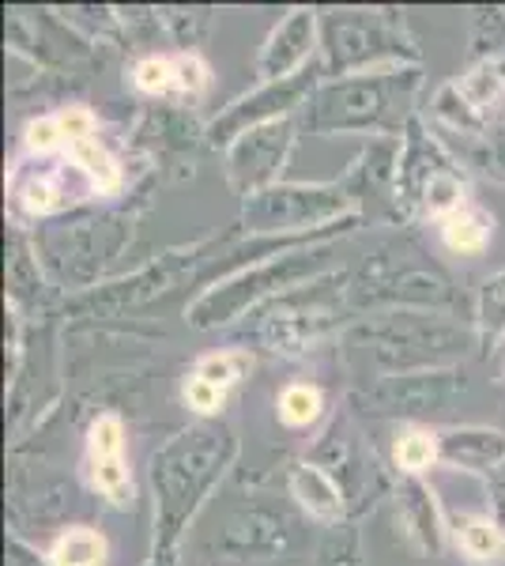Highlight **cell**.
Listing matches in <instances>:
<instances>
[{"instance_id": "obj_1", "label": "cell", "mask_w": 505, "mask_h": 566, "mask_svg": "<svg viewBox=\"0 0 505 566\" xmlns=\"http://www.w3.org/2000/svg\"><path fill=\"white\" fill-rule=\"evenodd\" d=\"M242 438L231 419H192L162 438L148 461L151 547L181 552V536L215 499L219 483L234 472Z\"/></svg>"}, {"instance_id": "obj_2", "label": "cell", "mask_w": 505, "mask_h": 566, "mask_svg": "<svg viewBox=\"0 0 505 566\" xmlns=\"http://www.w3.org/2000/svg\"><path fill=\"white\" fill-rule=\"evenodd\" d=\"M347 306L355 317L389 310H427V314L467 317L472 298L464 295L453 269L422 245L415 227L374 231L355 264H347Z\"/></svg>"}, {"instance_id": "obj_3", "label": "cell", "mask_w": 505, "mask_h": 566, "mask_svg": "<svg viewBox=\"0 0 505 566\" xmlns=\"http://www.w3.org/2000/svg\"><path fill=\"white\" fill-rule=\"evenodd\" d=\"M355 381L461 367L480 355V336L467 317L427 314V310H389V314L355 317L336 344Z\"/></svg>"}, {"instance_id": "obj_4", "label": "cell", "mask_w": 505, "mask_h": 566, "mask_svg": "<svg viewBox=\"0 0 505 566\" xmlns=\"http://www.w3.org/2000/svg\"><path fill=\"white\" fill-rule=\"evenodd\" d=\"M151 208V186L136 181V189L117 205H91L72 216L50 219V223L27 227L39 253L45 276L57 287L61 298L91 291L109 280V269L133 245L136 223Z\"/></svg>"}, {"instance_id": "obj_5", "label": "cell", "mask_w": 505, "mask_h": 566, "mask_svg": "<svg viewBox=\"0 0 505 566\" xmlns=\"http://www.w3.org/2000/svg\"><path fill=\"white\" fill-rule=\"evenodd\" d=\"M422 65L358 72L344 80H320L314 98L298 114L306 136H366V140H400L422 114Z\"/></svg>"}, {"instance_id": "obj_6", "label": "cell", "mask_w": 505, "mask_h": 566, "mask_svg": "<svg viewBox=\"0 0 505 566\" xmlns=\"http://www.w3.org/2000/svg\"><path fill=\"white\" fill-rule=\"evenodd\" d=\"M351 322L355 314L347 306V264H344V269L302 283V287H291L287 295L253 310L231 333L238 348L253 355L306 359V355L339 344V336L347 333Z\"/></svg>"}, {"instance_id": "obj_7", "label": "cell", "mask_w": 505, "mask_h": 566, "mask_svg": "<svg viewBox=\"0 0 505 566\" xmlns=\"http://www.w3.org/2000/svg\"><path fill=\"white\" fill-rule=\"evenodd\" d=\"M336 253H339V242H317V245H302V250L280 253V258L256 261L250 269L197 291L192 303L186 306V322L189 328H197V333L238 328L253 310L287 295L291 287H302V283L344 269Z\"/></svg>"}, {"instance_id": "obj_8", "label": "cell", "mask_w": 505, "mask_h": 566, "mask_svg": "<svg viewBox=\"0 0 505 566\" xmlns=\"http://www.w3.org/2000/svg\"><path fill=\"white\" fill-rule=\"evenodd\" d=\"M317 65L325 80L422 65V45L403 8H317Z\"/></svg>"}, {"instance_id": "obj_9", "label": "cell", "mask_w": 505, "mask_h": 566, "mask_svg": "<svg viewBox=\"0 0 505 566\" xmlns=\"http://www.w3.org/2000/svg\"><path fill=\"white\" fill-rule=\"evenodd\" d=\"M472 205V170L464 167L445 144V136L430 125V117H415L400 136L397 163V216L400 227L438 223Z\"/></svg>"}, {"instance_id": "obj_10", "label": "cell", "mask_w": 505, "mask_h": 566, "mask_svg": "<svg viewBox=\"0 0 505 566\" xmlns=\"http://www.w3.org/2000/svg\"><path fill=\"white\" fill-rule=\"evenodd\" d=\"M227 242V234H208V239L170 245V250L155 253L148 264L125 272V276H109L106 283L80 295L64 298L61 317L64 322H117V317H133L148 310L159 298L173 295L186 280L197 283L200 269L208 264L211 253Z\"/></svg>"}, {"instance_id": "obj_11", "label": "cell", "mask_w": 505, "mask_h": 566, "mask_svg": "<svg viewBox=\"0 0 505 566\" xmlns=\"http://www.w3.org/2000/svg\"><path fill=\"white\" fill-rule=\"evenodd\" d=\"M242 239H295V234L362 231L344 181H287L242 200L234 219Z\"/></svg>"}, {"instance_id": "obj_12", "label": "cell", "mask_w": 505, "mask_h": 566, "mask_svg": "<svg viewBox=\"0 0 505 566\" xmlns=\"http://www.w3.org/2000/svg\"><path fill=\"white\" fill-rule=\"evenodd\" d=\"M302 514L287 495H275L242 480L238 499L223 510L215 528L204 536L200 555L215 566H250L283 559L298 544Z\"/></svg>"}, {"instance_id": "obj_13", "label": "cell", "mask_w": 505, "mask_h": 566, "mask_svg": "<svg viewBox=\"0 0 505 566\" xmlns=\"http://www.w3.org/2000/svg\"><path fill=\"white\" fill-rule=\"evenodd\" d=\"M309 464L325 469L328 476L339 483V491L347 495L351 506V522H362L378 502L389 499L392 491V464L374 450V442L362 431V419H358L347 405H336L328 423L320 427V434L314 438L306 453Z\"/></svg>"}, {"instance_id": "obj_14", "label": "cell", "mask_w": 505, "mask_h": 566, "mask_svg": "<svg viewBox=\"0 0 505 566\" xmlns=\"http://www.w3.org/2000/svg\"><path fill=\"white\" fill-rule=\"evenodd\" d=\"M8 219L23 227H39L50 219L72 216L80 208H91L98 189L69 155H23L15 151L12 167L4 175Z\"/></svg>"}, {"instance_id": "obj_15", "label": "cell", "mask_w": 505, "mask_h": 566, "mask_svg": "<svg viewBox=\"0 0 505 566\" xmlns=\"http://www.w3.org/2000/svg\"><path fill=\"white\" fill-rule=\"evenodd\" d=\"M467 389V374L461 367L422 370V374H389V378L351 381L344 389V405L358 419L370 423H430L442 416L453 400Z\"/></svg>"}, {"instance_id": "obj_16", "label": "cell", "mask_w": 505, "mask_h": 566, "mask_svg": "<svg viewBox=\"0 0 505 566\" xmlns=\"http://www.w3.org/2000/svg\"><path fill=\"white\" fill-rule=\"evenodd\" d=\"M8 57L23 61L50 80L87 76L103 61V50L91 45L57 15V8H8L4 12Z\"/></svg>"}, {"instance_id": "obj_17", "label": "cell", "mask_w": 505, "mask_h": 566, "mask_svg": "<svg viewBox=\"0 0 505 566\" xmlns=\"http://www.w3.org/2000/svg\"><path fill=\"white\" fill-rule=\"evenodd\" d=\"M320 80H325V72H320V65L314 61V65L302 69L298 76L256 84L253 91H245V95L231 98L215 117H208L204 148L227 151L238 136H245L250 129H261V125L280 122V117H298L309 98H314V91L320 87Z\"/></svg>"}, {"instance_id": "obj_18", "label": "cell", "mask_w": 505, "mask_h": 566, "mask_svg": "<svg viewBox=\"0 0 505 566\" xmlns=\"http://www.w3.org/2000/svg\"><path fill=\"white\" fill-rule=\"evenodd\" d=\"M204 129L197 109L170 106V103H140L133 125L125 129V144L136 159L148 163V175H167V170L192 163V151L204 148Z\"/></svg>"}, {"instance_id": "obj_19", "label": "cell", "mask_w": 505, "mask_h": 566, "mask_svg": "<svg viewBox=\"0 0 505 566\" xmlns=\"http://www.w3.org/2000/svg\"><path fill=\"white\" fill-rule=\"evenodd\" d=\"M298 117H280V122H269L261 129L238 136L231 148L223 151V175L231 193L238 200H250L264 193V189L280 186L283 170H287L291 155L298 148Z\"/></svg>"}, {"instance_id": "obj_20", "label": "cell", "mask_w": 505, "mask_h": 566, "mask_svg": "<svg viewBox=\"0 0 505 566\" xmlns=\"http://www.w3.org/2000/svg\"><path fill=\"white\" fill-rule=\"evenodd\" d=\"M80 480L98 502L114 510H133L136 483L128 464V427L125 416L106 408L95 412L84 431V458H80Z\"/></svg>"}, {"instance_id": "obj_21", "label": "cell", "mask_w": 505, "mask_h": 566, "mask_svg": "<svg viewBox=\"0 0 505 566\" xmlns=\"http://www.w3.org/2000/svg\"><path fill=\"white\" fill-rule=\"evenodd\" d=\"M397 163H400V140H366L362 151L347 163V170L339 175L347 197H351L362 227H400L397 216Z\"/></svg>"}, {"instance_id": "obj_22", "label": "cell", "mask_w": 505, "mask_h": 566, "mask_svg": "<svg viewBox=\"0 0 505 566\" xmlns=\"http://www.w3.org/2000/svg\"><path fill=\"white\" fill-rule=\"evenodd\" d=\"M385 502H389L397 541L419 559H442L449 544V510L438 499L434 483L427 476H400L397 472Z\"/></svg>"}, {"instance_id": "obj_23", "label": "cell", "mask_w": 505, "mask_h": 566, "mask_svg": "<svg viewBox=\"0 0 505 566\" xmlns=\"http://www.w3.org/2000/svg\"><path fill=\"white\" fill-rule=\"evenodd\" d=\"M128 87L144 98V103H170L197 109L211 91V65L204 53H178L162 50L148 57H133L128 65Z\"/></svg>"}, {"instance_id": "obj_24", "label": "cell", "mask_w": 505, "mask_h": 566, "mask_svg": "<svg viewBox=\"0 0 505 566\" xmlns=\"http://www.w3.org/2000/svg\"><path fill=\"white\" fill-rule=\"evenodd\" d=\"M253 367L256 355L238 348V344L197 355L189 370L181 374V405L189 408L192 419H223L231 397L253 374Z\"/></svg>"}, {"instance_id": "obj_25", "label": "cell", "mask_w": 505, "mask_h": 566, "mask_svg": "<svg viewBox=\"0 0 505 566\" xmlns=\"http://www.w3.org/2000/svg\"><path fill=\"white\" fill-rule=\"evenodd\" d=\"M320 50V20L317 8H291L280 23L269 31V39L261 42L253 57V76L256 84H272V80L298 76L302 69H309L317 61Z\"/></svg>"}, {"instance_id": "obj_26", "label": "cell", "mask_w": 505, "mask_h": 566, "mask_svg": "<svg viewBox=\"0 0 505 566\" xmlns=\"http://www.w3.org/2000/svg\"><path fill=\"white\" fill-rule=\"evenodd\" d=\"M64 298L57 295V287L45 276L39 253H34L31 231L23 223L8 219V298L4 306L15 310L20 317H27L31 325H42L45 317H53V310L61 314Z\"/></svg>"}, {"instance_id": "obj_27", "label": "cell", "mask_w": 505, "mask_h": 566, "mask_svg": "<svg viewBox=\"0 0 505 566\" xmlns=\"http://www.w3.org/2000/svg\"><path fill=\"white\" fill-rule=\"evenodd\" d=\"M280 488H283V495L295 502L298 514L306 517V522H314L317 528L351 522V506H347V495L339 491V483L328 476L325 469L309 464L306 458L283 464Z\"/></svg>"}, {"instance_id": "obj_28", "label": "cell", "mask_w": 505, "mask_h": 566, "mask_svg": "<svg viewBox=\"0 0 505 566\" xmlns=\"http://www.w3.org/2000/svg\"><path fill=\"white\" fill-rule=\"evenodd\" d=\"M505 458V431L483 423L438 427V469H453L464 476H486Z\"/></svg>"}, {"instance_id": "obj_29", "label": "cell", "mask_w": 505, "mask_h": 566, "mask_svg": "<svg viewBox=\"0 0 505 566\" xmlns=\"http://www.w3.org/2000/svg\"><path fill=\"white\" fill-rule=\"evenodd\" d=\"M449 544L467 566H505V525L486 510H449Z\"/></svg>"}, {"instance_id": "obj_30", "label": "cell", "mask_w": 505, "mask_h": 566, "mask_svg": "<svg viewBox=\"0 0 505 566\" xmlns=\"http://www.w3.org/2000/svg\"><path fill=\"white\" fill-rule=\"evenodd\" d=\"M333 408H328V392L320 381L295 378L275 392V419L287 431H314L317 423H328Z\"/></svg>"}, {"instance_id": "obj_31", "label": "cell", "mask_w": 505, "mask_h": 566, "mask_svg": "<svg viewBox=\"0 0 505 566\" xmlns=\"http://www.w3.org/2000/svg\"><path fill=\"white\" fill-rule=\"evenodd\" d=\"M109 563V541L103 528L87 522L64 525L45 547V566H106Z\"/></svg>"}, {"instance_id": "obj_32", "label": "cell", "mask_w": 505, "mask_h": 566, "mask_svg": "<svg viewBox=\"0 0 505 566\" xmlns=\"http://www.w3.org/2000/svg\"><path fill=\"white\" fill-rule=\"evenodd\" d=\"M472 325L480 355H494L505 344V269L491 272L472 295Z\"/></svg>"}, {"instance_id": "obj_33", "label": "cell", "mask_w": 505, "mask_h": 566, "mask_svg": "<svg viewBox=\"0 0 505 566\" xmlns=\"http://www.w3.org/2000/svg\"><path fill=\"white\" fill-rule=\"evenodd\" d=\"M389 464L400 476H427L438 469V427L430 423H403L389 442Z\"/></svg>"}, {"instance_id": "obj_34", "label": "cell", "mask_w": 505, "mask_h": 566, "mask_svg": "<svg viewBox=\"0 0 505 566\" xmlns=\"http://www.w3.org/2000/svg\"><path fill=\"white\" fill-rule=\"evenodd\" d=\"M57 15L98 50H128L117 4H53Z\"/></svg>"}, {"instance_id": "obj_35", "label": "cell", "mask_w": 505, "mask_h": 566, "mask_svg": "<svg viewBox=\"0 0 505 566\" xmlns=\"http://www.w3.org/2000/svg\"><path fill=\"white\" fill-rule=\"evenodd\" d=\"M442 245L453 258H480L486 245L494 242V216L483 205H464L461 212H453L442 227Z\"/></svg>"}, {"instance_id": "obj_36", "label": "cell", "mask_w": 505, "mask_h": 566, "mask_svg": "<svg viewBox=\"0 0 505 566\" xmlns=\"http://www.w3.org/2000/svg\"><path fill=\"white\" fill-rule=\"evenodd\" d=\"M215 15H219L215 8H186V4H162L159 8L167 42L178 53H200V45L211 39Z\"/></svg>"}, {"instance_id": "obj_37", "label": "cell", "mask_w": 505, "mask_h": 566, "mask_svg": "<svg viewBox=\"0 0 505 566\" xmlns=\"http://www.w3.org/2000/svg\"><path fill=\"white\" fill-rule=\"evenodd\" d=\"M456 159L464 163L472 175H480L494 186H505V133L494 136H445Z\"/></svg>"}, {"instance_id": "obj_38", "label": "cell", "mask_w": 505, "mask_h": 566, "mask_svg": "<svg viewBox=\"0 0 505 566\" xmlns=\"http://www.w3.org/2000/svg\"><path fill=\"white\" fill-rule=\"evenodd\" d=\"M505 57V4H480L472 8L467 23V65H486V61Z\"/></svg>"}, {"instance_id": "obj_39", "label": "cell", "mask_w": 505, "mask_h": 566, "mask_svg": "<svg viewBox=\"0 0 505 566\" xmlns=\"http://www.w3.org/2000/svg\"><path fill=\"white\" fill-rule=\"evenodd\" d=\"M295 566H366L362 563V528L358 522H344L333 528H320L317 544Z\"/></svg>"}, {"instance_id": "obj_40", "label": "cell", "mask_w": 505, "mask_h": 566, "mask_svg": "<svg viewBox=\"0 0 505 566\" xmlns=\"http://www.w3.org/2000/svg\"><path fill=\"white\" fill-rule=\"evenodd\" d=\"M480 483H483V495H486V514L505 525V458L494 464Z\"/></svg>"}, {"instance_id": "obj_41", "label": "cell", "mask_w": 505, "mask_h": 566, "mask_svg": "<svg viewBox=\"0 0 505 566\" xmlns=\"http://www.w3.org/2000/svg\"><path fill=\"white\" fill-rule=\"evenodd\" d=\"M144 566H186V563H181V552H155V547H148Z\"/></svg>"}, {"instance_id": "obj_42", "label": "cell", "mask_w": 505, "mask_h": 566, "mask_svg": "<svg viewBox=\"0 0 505 566\" xmlns=\"http://www.w3.org/2000/svg\"><path fill=\"white\" fill-rule=\"evenodd\" d=\"M494 65H498V69H502V76H505V57H502V61H494Z\"/></svg>"}]
</instances>
